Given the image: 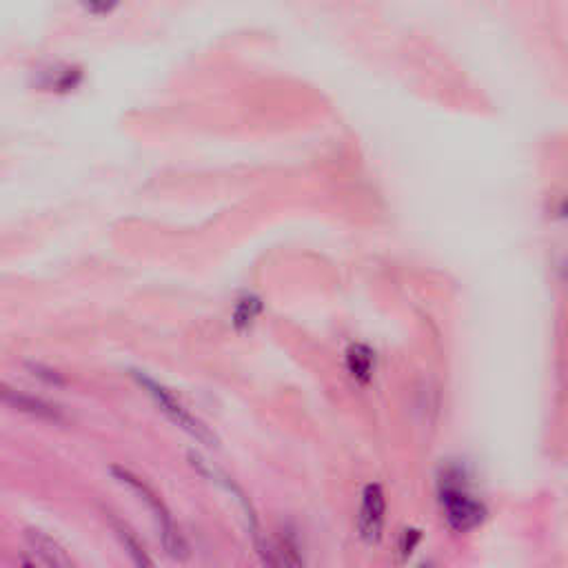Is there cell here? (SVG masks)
<instances>
[{
	"instance_id": "obj_15",
	"label": "cell",
	"mask_w": 568,
	"mask_h": 568,
	"mask_svg": "<svg viewBox=\"0 0 568 568\" xmlns=\"http://www.w3.org/2000/svg\"><path fill=\"white\" fill-rule=\"evenodd\" d=\"M562 280H564V284L568 287V260H564V262H562Z\"/></svg>"
},
{
	"instance_id": "obj_3",
	"label": "cell",
	"mask_w": 568,
	"mask_h": 568,
	"mask_svg": "<svg viewBox=\"0 0 568 568\" xmlns=\"http://www.w3.org/2000/svg\"><path fill=\"white\" fill-rule=\"evenodd\" d=\"M132 378L141 384L142 391L149 393V398L158 404V408L169 417L173 425L180 426L182 431L189 433L194 440H198L200 444L209 446V449H215V446H218V435H215V433L211 431L205 422L198 420L196 416H191V413L187 411L180 402H178L176 396H173L169 389L162 387L160 382L149 378V375L142 373V371H132Z\"/></svg>"
},
{
	"instance_id": "obj_7",
	"label": "cell",
	"mask_w": 568,
	"mask_h": 568,
	"mask_svg": "<svg viewBox=\"0 0 568 568\" xmlns=\"http://www.w3.org/2000/svg\"><path fill=\"white\" fill-rule=\"evenodd\" d=\"M3 402L9 404L12 408H16V411L29 413V416L38 417V420L62 422L60 408H56L54 404L45 402V399L25 396V393H18L9 387H3Z\"/></svg>"
},
{
	"instance_id": "obj_2",
	"label": "cell",
	"mask_w": 568,
	"mask_h": 568,
	"mask_svg": "<svg viewBox=\"0 0 568 568\" xmlns=\"http://www.w3.org/2000/svg\"><path fill=\"white\" fill-rule=\"evenodd\" d=\"M112 473L120 484L129 486V489H132L133 493H136L138 498H141L142 502L147 504L149 511L153 513V519H156L158 528H160V540H162V546H165L167 555H169L171 560H176V562H185L191 553L189 544H187L185 536L180 533V528L176 527L169 508H167L165 502L158 498L156 490H153L147 482H142L141 478H136V475H133L132 471H127V469L112 466Z\"/></svg>"
},
{
	"instance_id": "obj_8",
	"label": "cell",
	"mask_w": 568,
	"mask_h": 568,
	"mask_svg": "<svg viewBox=\"0 0 568 568\" xmlns=\"http://www.w3.org/2000/svg\"><path fill=\"white\" fill-rule=\"evenodd\" d=\"M109 522H112L115 536H118V540L124 546V551H127V555L132 557L133 566L136 568H156L151 555L147 553V548L142 546V542L138 540L136 536H133V531L123 522V519H118L115 515L109 513Z\"/></svg>"
},
{
	"instance_id": "obj_12",
	"label": "cell",
	"mask_w": 568,
	"mask_h": 568,
	"mask_svg": "<svg viewBox=\"0 0 568 568\" xmlns=\"http://www.w3.org/2000/svg\"><path fill=\"white\" fill-rule=\"evenodd\" d=\"M551 218L562 227H568V189L551 200Z\"/></svg>"
},
{
	"instance_id": "obj_6",
	"label": "cell",
	"mask_w": 568,
	"mask_h": 568,
	"mask_svg": "<svg viewBox=\"0 0 568 568\" xmlns=\"http://www.w3.org/2000/svg\"><path fill=\"white\" fill-rule=\"evenodd\" d=\"M344 369L358 387H369L378 371V355L364 342H353L344 351Z\"/></svg>"
},
{
	"instance_id": "obj_17",
	"label": "cell",
	"mask_w": 568,
	"mask_h": 568,
	"mask_svg": "<svg viewBox=\"0 0 568 568\" xmlns=\"http://www.w3.org/2000/svg\"><path fill=\"white\" fill-rule=\"evenodd\" d=\"M23 568H33V566L29 564V562H23Z\"/></svg>"
},
{
	"instance_id": "obj_14",
	"label": "cell",
	"mask_w": 568,
	"mask_h": 568,
	"mask_svg": "<svg viewBox=\"0 0 568 568\" xmlns=\"http://www.w3.org/2000/svg\"><path fill=\"white\" fill-rule=\"evenodd\" d=\"M114 7H115L114 3L112 5H98V3H87L85 5L87 12H94V14H107V12H112Z\"/></svg>"
},
{
	"instance_id": "obj_16",
	"label": "cell",
	"mask_w": 568,
	"mask_h": 568,
	"mask_svg": "<svg viewBox=\"0 0 568 568\" xmlns=\"http://www.w3.org/2000/svg\"><path fill=\"white\" fill-rule=\"evenodd\" d=\"M417 568H437V564L433 560H426V562H422V564Z\"/></svg>"
},
{
	"instance_id": "obj_4",
	"label": "cell",
	"mask_w": 568,
	"mask_h": 568,
	"mask_svg": "<svg viewBox=\"0 0 568 568\" xmlns=\"http://www.w3.org/2000/svg\"><path fill=\"white\" fill-rule=\"evenodd\" d=\"M387 493L380 482H369L360 493L355 533L367 546H378L387 528Z\"/></svg>"
},
{
	"instance_id": "obj_9",
	"label": "cell",
	"mask_w": 568,
	"mask_h": 568,
	"mask_svg": "<svg viewBox=\"0 0 568 568\" xmlns=\"http://www.w3.org/2000/svg\"><path fill=\"white\" fill-rule=\"evenodd\" d=\"M27 540L36 548L38 555L50 564V568H76L74 562L69 560L62 546L42 531H27Z\"/></svg>"
},
{
	"instance_id": "obj_13",
	"label": "cell",
	"mask_w": 568,
	"mask_h": 568,
	"mask_svg": "<svg viewBox=\"0 0 568 568\" xmlns=\"http://www.w3.org/2000/svg\"><path fill=\"white\" fill-rule=\"evenodd\" d=\"M27 369L32 371V375H36L38 380H42V382L56 384V387H62V384H65L62 375L58 373V371H54V369L42 367V364H27Z\"/></svg>"
},
{
	"instance_id": "obj_1",
	"label": "cell",
	"mask_w": 568,
	"mask_h": 568,
	"mask_svg": "<svg viewBox=\"0 0 568 568\" xmlns=\"http://www.w3.org/2000/svg\"><path fill=\"white\" fill-rule=\"evenodd\" d=\"M435 498L442 519L457 536L475 531L489 518V507L475 490L471 473L455 462L442 466L437 473Z\"/></svg>"
},
{
	"instance_id": "obj_11",
	"label": "cell",
	"mask_w": 568,
	"mask_h": 568,
	"mask_svg": "<svg viewBox=\"0 0 568 568\" xmlns=\"http://www.w3.org/2000/svg\"><path fill=\"white\" fill-rule=\"evenodd\" d=\"M422 542V531L416 527H407L402 533H399V540H398V553L402 557V562H407L408 557L416 553V548L420 546Z\"/></svg>"
},
{
	"instance_id": "obj_10",
	"label": "cell",
	"mask_w": 568,
	"mask_h": 568,
	"mask_svg": "<svg viewBox=\"0 0 568 568\" xmlns=\"http://www.w3.org/2000/svg\"><path fill=\"white\" fill-rule=\"evenodd\" d=\"M262 313V302L256 296H247L243 300H238L234 309V326L238 331L249 329V326L256 322V317Z\"/></svg>"
},
{
	"instance_id": "obj_5",
	"label": "cell",
	"mask_w": 568,
	"mask_h": 568,
	"mask_svg": "<svg viewBox=\"0 0 568 568\" xmlns=\"http://www.w3.org/2000/svg\"><path fill=\"white\" fill-rule=\"evenodd\" d=\"M258 553L262 555L267 568H305V553H302L300 540H298L296 531L289 527L278 531L273 540L260 542Z\"/></svg>"
}]
</instances>
